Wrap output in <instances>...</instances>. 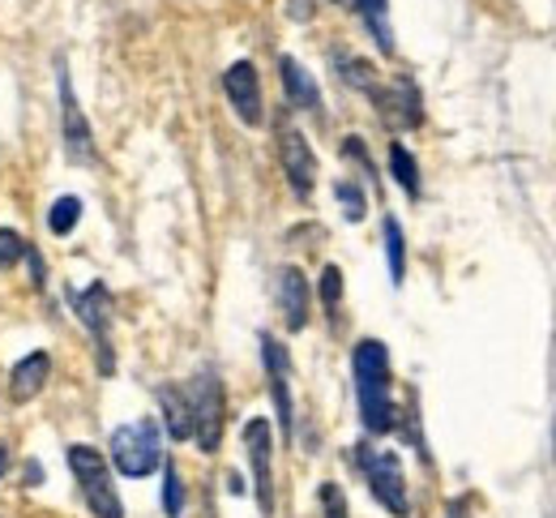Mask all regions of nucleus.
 <instances>
[{
	"label": "nucleus",
	"mask_w": 556,
	"mask_h": 518,
	"mask_svg": "<svg viewBox=\"0 0 556 518\" xmlns=\"http://www.w3.org/2000/svg\"><path fill=\"white\" fill-rule=\"evenodd\" d=\"M0 476H4V450H0Z\"/></svg>",
	"instance_id": "obj_29"
},
{
	"label": "nucleus",
	"mask_w": 556,
	"mask_h": 518,
	"mask_svg": "<svg viewBox=\"0 0 556 518\" xmlns=\"http://www.w3.org/2000/svg\"><path fill=\"white\" fill-rule=\"evenodd\" d=\"M189 407H193V438L202 445V454H214L223 442V425H227V399H223V381L214 369H202L189 381Z\"/></svg>",
	"instance_id": "obj_5"
},
{
	"label": "nucleus",
	"mask_w": 556,
	"mask_h": 518,
	"mask_svg": "<svg viewBox=\"0 0 556 518\" xmlns=\"http://www.w3.org/2000/svg\"><path fill=\"white\" fill-rule=\"evenodd\" d=\"M390 172H394V180H399L412 198H419V163L403 142H390Z\"/></svg>",
	"instance_id": "obj_18"
},
{
	"label": "nucleus",
	"mask_w": 556,
	"mask_h": 518,
	"mask_svg": "<svg viewBox=\"0 0 556 518\" xmlns=\"http://www.w3.org/2000/svg\"><path fill=\"white\" fill-rule=\"evenodd\" d=\"M61 121H65V150H70L73 163H94V134H90V121L86 112L77 108V94H73V81L61 65Z\"/></svg>",
	"instance_id": "obj_12"
},
{
	"label": "nucleus",
	"mask_w": 556,
	"mask_h": 518,
	"mask_svg": "<svg viewBox=\"0 0 556 518\" xmlns=\"http://www.w3.org/2000/svg\"><path fill=\"white\" fill-rule=\"evenodd\" d=\"M112 463L121 476L129 480H146L159 463H163V438L154 420H138V425H121L112 433Z\"/></svg>",
	"instance_id": "obj_4"
},
{
	"label": "nucleus",
	"mask_w": 556,
	"mask_h": 518,
	"mask_svg": "<svg viewBox=\"0 0 556 518\" xmlns=\"http://www.w3.org/2000/svg\"><path fill=\"white\" fill-rule=\"evenodd\" d=\"M223 94L231 103V112L244 121V125H262L266 121V103H262V77L249 61H236L227 74H223Z\"/></svg>",
	"instance_id": "obj_10"
},
{
	"label": "nucleus",
	"mask_w": 556,
	"mask_h": 518,
	"mask_svg": "<svg viewBox=\"0 0 556 518\" xmlns=\"http://www.w3.org/2000/svg\"><path fill=\"white\" fill-rule=\"evenodd\" d=\"M386 257H390V279H394V288H399L403 275H407V240H403L399 219H386Z\"/></svg>",
	"instance_id": "obj_19"
},
{
	"label": "nucleus",
	"mask_w": 556,
	"mask_h": 518,
	"mask_svg": "<svg viewBox=\"0 0 556 518\" xmlns=\"http://www.w3.org/2000/svg\"><path fill=\"white\" fill-rule=\"evenodd\" d=\"M244 450H249V463H253V493H257V506L262 515H275V433H270V420L266 416H253L244 425Z\"/></svg>",
	"instance_id": "obj_6"
},
{
	"label": "nucleus",
	"mask_w": 556,
	"mask_h": 518,
	"mask_svg": "<svg viewBox=\"0 0 556 518\" xmlns=\"http://www.w3.org/2000/svg\"><path fill=\"white\" fill-rule=\"evenodd\" d=\"M445 518H467V502H463V497H454V502H450V510H445Z\"/></svg>",
	"instance_id": "obj_28"
},
{
	"label": "nucleus",
	"mask_w": 556,
	"mask_h": 518,
	"mask_svg": "<svg viewBox=\"0 0 556 518\" xmlns=\"http://www.w3.org/2000/svg\"><path fill=\"white\" fill-rule=\"evenodd\" d=\"M163 510H167V518L185 515V484H180V471L172 463L163 467Z\"/></svg>",
	"instance_id": "obj_23"
},
{
	"label": "nucleus",
	"mask_w": 556,
	"mask_h": 518,
	"mask_svg": "<svg viewBox=\"0 0 556 518\" xmlns=\"http://www.w3.org/2000/svg\"><path fill=\"white\" fill-rule=\"evenodd\" d=\"M355 463H359V471H364V480H368L372 497H377L390 515L394 518L412 515V497H407V480H403V463H399V454H390V450H372V445H359Z\"/></svg>",
	"instance_id": "obj_3"
},
{
	"label": "nucleus",
	"mask_w": 556,
	"mask_h": 518,
	"mask_svg": "<svg viewBox=\"0 0 556 518\" xmlns=\"http://www.w3.org/2000/svg\"><path fill=\"white\" fill-rule=\"evenodd\" d=\"M275 300L278 313L287 321V330H304L308 326V279L295 266H282L275 279Z\"/></svg>",
	"instance_id": "obj_13"
},
{
	"label": "nucleus",
	"mask_w": 556,
	"mask_h": 518,
	"mask_svg": "<svg viewBox=\"0 0 556 518\" xmlns=\"http://www.w3.org/2000/svg\"><path fill=\"white\" fill-rule=\"evenodd\" d=\"M159 407H163V420H167V433L176 442H189L193 438V407H189V394L180 386H159Z\"/></svg>",
	"instance_id": "obj_16"
},
{
	"label": "nucleus",
	"mask_w": 556,
	"mask_h": 518,
	"mask_svg": "<svg viewBox=\"0 0 556 518\" xmlns=\"http://www.w3.org/2000/svg\"><path fill=\"white\" fill-rule=\"evenodd\" d=\"M278 159H282V172H287V185L295 198H313V185H317V154L308 147V138L300 129H282L278 134Z\"/></svg>",
	"instance_id": "obj_11"
},
{
	"label": "nucleus",
	"mask_w": 556,
	"mask_h": 518,
	"mask_svg": "<svg viewBox=\"0 0 556 518\" xmlns=\"http://www.w3.org/2000/svg\"><path fill=\"white\" fill-rule=\"evenodd\" d=\"M287 13H291L295 22H313L317 9H313V0H287Z\"/></svg>",
	"instance_id": "obj_27"
},
{
	"label": "nucleus",
	"mask_w": 556,
	"mask_h": 518,
	"mask_svg": "<svg viewBox=\"0 0 556 518\" xmlns=\"http://www.w3.org/2000/svg\"><path fill=\"white\" fill-rule=\"evenodd\" d=\"M278 74H282V90H287L291 108H300V112H317V108H321L317 81L308 77V70H304L295 56H282V61H278Z\"/></svg>",
	"instance_id": "obj_15"
},
{
	"label": "nucleus",
	"mask_w": 556,
	"mask_h": 518,
	"mask_svg": "<svg viewBox=\"0 0 556 518\" xmlns=\"http://www.w3.org/2000/svg\"><path fill=\"white\" fill-rule=\"evenodd\" d=\"M351 372H355V399H359V420L372 438L390 433L399 412H394V394H390V352L381 339H359L355 356H351Z\"/></svg>",
	"instance_id": "obj_1"
},
{
	"label": "nucleus",
	"mask_w": 556,
	"mask_h": 518,
	"mask_svg": "<svg viewBox=\"0 0 556 518\" xmlns=\"http://www.w3.org/2000/svg\"><path fill=\"white\" fill-rule=\"evenodd\" d=\"M70 467L77 476V489L94 518H125V502L112 484V471L94 445H70Z\"/></svg>",
	"instance_id": "obj_2"
},
{
	"label": "nucleus",
	"mask_w": 556,
	"mask_h": 518,
	"mask_svg": "<svg viewBox=\"0 0 556 518\" xmlns=\"http://www.w3.org/2000/svg\"><path fill=\"white\" fill-rule=\"evenodd\" d=\"M339 70H343V81L355 86V90H364V94L377 86V70L368 61H359V56H339Z\"/></svg>",
	"instance_id": "obj_22"
},
{
	"label": "nucleus",
	"mask_w": 556,
	"mask_h": 518,
	"mask_svg": "<svg viewBox=\"0 0 556 518\" xmlns=\"http://www.w3.org/2000/svg\"><path fill=\"white\" fill-rule=\"evenodd\" d=\"M262 361H266V377H270V394H275L282 438L291 442V433H295V403H291V361H287V348L278 343L275 334H262Z\"/></svg>",
	"instance_id": "obj_9"
},
{
	"label": "nucleus",
	"mask_w": 556,
	"mask_h": 518,
	"mask_svg": "<svg viewBox=\"0 0 556 518\" xmlns=\"http://www.w3.org/2000/svg\"><path fill=\"white\" fill-rule=\"evenodd\" d=\"M77 219H81V202L77 198H56L52 211H48V231L52 236H70Z\"/></svg>",
	"instance_id": "obj_20"
},
{
	"label": "nucleus",
	"mask_w": 556,
	"mask_h": 518,
	"mask_svg": "<svg viewBox=\"0 0 556 518\" xmlns=\"http://www.w3.org/2000/svg\"><path fill=\"white\" fill-rule=\"evenodd\" d=\"M26 240L13 231V227H0V266H17L22 257H26Z\"/></svg>",
	"instance_id": "obj_24"
},
{
	"label": "nucleus",
	"mask_w": 556,
	"mask_h": 518,
	"mask_svg": "<svg viewBox=\"0 0 556 518\" xmlns=\"http://www.w3.org/2000/svg\"><path fill=\"white\" fill-rule=\"evenodd\" d=\"M351 4H359L364 22H368V30H372V39H377V48L390 56V52H394V30H390V22H386L390 0H351Z\"/></svg>",
	"instance_id": "obj_17"
},
{
	"label": "nucleus",
	"mask_w": 556,
	"mask_h": 518,
	"mask_svg": "<svg viewBox=\"0 0 556 518\" xmlns=\"http://www.w3.org/2000/svg\"><path fill=\"white\" fill-rule=\"evenodd\" d=\"M321 518H351L348 497H343V489H339L334 480H326V484H321Z\"/></svg>",
	"instance_id": "obj_25"
},
{
	"label": "nucleus",
	"mask_w": 556,
	"mask_h": 518,
	"mask_svg": "<svg viewBox=\"0 0 556 518\" xmlns=\"http://www.w3.org/2000/svg\"><path fill=\"white\" fill-rule=\"evenodd\" d=\"M368 99H372V108H377V116L386 121V129H394V134H407V129H419V121H424V108H419V90L407 81V77H394L390 86H372L368 90Z\"/></svg>",
	"instance_id": "obj_7"
},
{
	"label": "nucleus",
	"mask_w": 556,
	"mask_h": 518,
	"mask_svg": "<svg viewBox=\"0 0 556 518\" xmlns=\"http://www.w3.org/2000/svg\"><path fill=\"white\" fill-rule=\"evenodd\" d=\"M77 317H81V326L90 330V339H94V348H99V369L112 372V292L103 288V283H90L81 296H77Z\"/></svg>",
	"instance_id": "obj_8"
},
{
	"label": "nucleus",
	"mask_w": 556,
	"mask_h": 518,
	"mask_svg": "<svg viewBox=\"0 0 556 518\" xmlns=\"http://www.w3.org/2000/svg\"><path fill=\"white\" fill-rule=\"evenodd\" d=\"M334 198H339V206H343V219L348 223H359L368 215V198H364V189L359 185H351V180H339L334 185Z\"/></svg>",
	"instance_id": "obj_21"
},
{
	"label": "nucleus",
	"mask_w": 556,
	"mask_h": 518,
	"mask_svg": "<svg viewBox=\"0 0 556 518\" xmlns=\"http://www.w3.org/2000/svg\"><path fill=\"white\" fill-rule=\"evenodd\" d=\"M48 377H52V356H48V352H30L26 361H17V365L9 369V399H13V403L39 399L43 386H48Z\"/></svg>",
	"instance_id": "obj_14"
},
{
	"label": "nucleus",
	"mask_w": 556,
	"mask_h": 518,
	"mask_svg": "<svg viewBox=\"0 0 556 518\" xmlns=\"http://www.w3.org/2000/svg\"><path fill=\"white\" fill-rule=\"evenodd\" d=\"M339 4H351V0H339Z\"/></svg>",
	"instance_id": "obj_30"
},
{
	"label": "nucleus",
	"mask_w": 556,
	"mask_h": 518,
	"mask_svg": "<svg viewBox=\"0 0 556 518\" xmlns=\"http://www.w3.org/2000/svg\"><path fill=\"white\" fill-rule=\"evenodd\" d=\"M339 300H343V270H339V266H326V270H321V304L334 313Z\"/></svg>",
	"instance_id": "obj_26"
}]
</instances>
